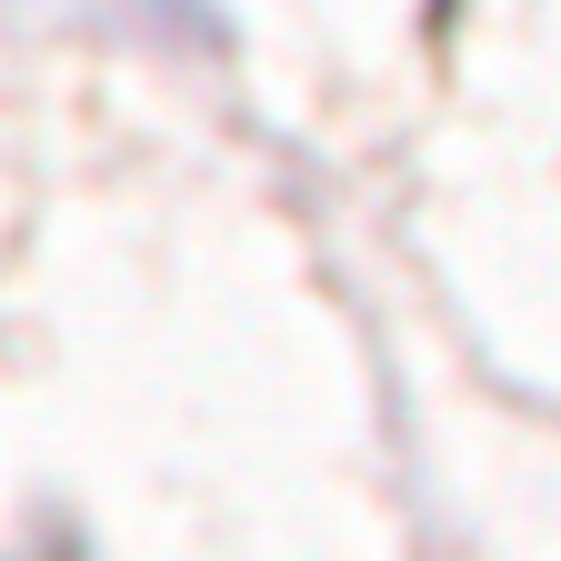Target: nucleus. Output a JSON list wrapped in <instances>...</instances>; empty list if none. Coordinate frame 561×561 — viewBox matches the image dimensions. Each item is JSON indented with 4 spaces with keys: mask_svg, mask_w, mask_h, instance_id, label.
Here are the masks:
<instances>
[]
</instances>
